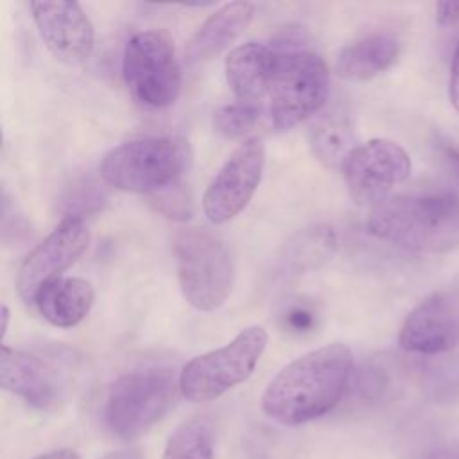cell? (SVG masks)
Segmentation results:
<instances>
[{
    "label": "cell",
    "instance_id": "cell-1",
    "mask_svg": "<svg viewBox=\"0 0 459 459\" xmlns=\"http://www.w3.org/2000/svg\"><path fill=\"white\" fill-rule=\"evenodd\" d=\"M353 377L346 344L316 348L281 368L262 394V411L281 425H301L332 411Z\"/></svg>",
    "mask_w": 459,
    "mask_h": 459
},
{
    "label": "cell",
    "instance_id": "cell-2",
    "mask_svg": "<svg viewBox=\"0 0 459 459\" xmlns=\"http://www.w3.org/2000/svg\"><path fill=\"white\" fill-rule=\"evenodd\" d=\"M368 231L418 253H450L459 247V195L454 192L394 195L377 204Z\"/></svg>",
    "mask_w": 459,
    "mask_h": 459
},
{
    "label": "cell",
    "instance_id": "cell-3",
    "mask_svg": "<svg viewBox=\"0 0 459 459\" xmlns=\"http://www.w3.org/2000/svg\"><path fill=\"white\" fill-rule=\"evenodd\" d=\"M179 377L169 368H149L117 378L104 398L102 423L124 441L149 432L176 403Z\"/></svg>",
    "mask_w": 459,
    "mask_h": 459
},
{
    "label": "cell",
    "instance_id": "cell-4",
    "mask_svg": "<svg viewBox=\"0 0 459 459\" xmlns=\"http://www.w3.org/2000/svg\"><path fill=\"white\" fill-rule=\"evenodd\" d=\"M190 161L192 151L183 138L151 136L111 149L100 163V176L118 190L151 195L179 183Z\"/></svg>",
    "mask_w": 459,
    "mask_h": 459
},
{
    "label": "cell",
    "instance_id": "cell-5",
    "mask_svg": "<svg viewBox=\"0 0 459 459\" xmlns=\"http://www.w3.org/2000/svg\"><path fill=\"white\" fill-rule=\"evenodd\" d=\"M174 251L185 299L203 312L222 307L235 278L233 258L226 244L204 228H186L176 237Z\"/></svg>",
    "mask_w": 459,
    "mask_h": 459
},
{
    "label": "cell",
    "instance_id": "cell-6",
    "mask_svg": "<svg viewBox=\"0 0 459 459\" xmlns=\"http://www.w3.org/2000/svg\"><path fill=\"white\" fill-rule=\"evenodd\" d=\"M330 91L326 63L305 50L276 52L269 84V111L276 129L285 131L317 115Z\"/></svg>",
    "mask_w": 459,
    "mask_h": 459
},
{
    "label": "cell",
    "instance_id": "cell-7",
    "mask_svg": "<svg viewBox=\"0 0 459 459\" xmlns=\"http://www.w3.org/2000/svg\"><path fill=\"white\" fill-rule=\"evenodd\" d=\"M267 346L262 326H247L228 344L194 357L179 373V389L192 402L215 400L255 371Z\"/></svg>",
    "mask_w": 459,
    "mask_h": 459
},
{
    "label": "cell",
    "instance_id": "cell-8",
    "mask_svg": "<svg viewBox=\"0 0 459 459\" xmlns=\"http://www.w3.org/2000/svg\"><path fill=\"white\" fill-rule=\"evenodd\" d=\"M122 74L131 95L147 108L174 104L181 90V66L174 47L154 30L138 32L127 41Z\"/></svg>",
    "mask_w": 459,
    "mask_h": 459
},
{
    "label": "cell",
    "instance_id": "cell-9",
    "mask_svg": "<svg viewBox=\"0 0 459 459\" xmlns=\"http://www.w3.org/2000/svg\"><path fill=\"white\" fill-rule=\"evenodd\" d=\"M342 172L351 199L375 208L411 176V158L400 143L373 138L351 151Z\"/></svg>",
    "mask_w": 459,
    "mask_h": 459
},
{
    "label": "cell",
    "instance_id": "cell-10",
    "mask_svg": "<svg viewBox=\"0 0 459 459\" xmlns=\"http://www.w3.org/2000/svg\"><path fill=\"white\" fill-rule=\"evenodd\" d=\"M265 163L262 138L244 140L219 169L203 195V212L213 224L237 217L255 195Z\"/></svg>",
    "mask_w": 459,
    "mask_h": 459
},
{
    "label": "cell",
    "instance_id": "cell-11",
    "mask_svg": "<svg viewBox=\"0 0 459 459\" xmlns=\"http://www.w3.org/2000/svg\"><path fill=\"white\" fill-rule=\"evenodd\" d=\"M398 342L427 357L450 353L459 344V285H445L423 298L405 317Z\"/></svg>",
    "mask_w": 459,
    "mask_h": 459
},
{
    "label": "cell",
    "instance_id": "cell-12",
    "mask_svg": "<svg viewBox=\"0 0 459 459\" xmlns=\"http://www.w3.org/2000/svg\"><path fill=\"white\" fill-rule=\"evenodd\" d=\"M90 244V230L82 217L66 215L52 233L38 244L18 271V292L25 301L34 299L38 290L77 262Z\"/></svg>",
    "mask_w": 459,
    "mask_h": 459
},
{
    "label": "cell",
    "instance_id": "cell-13",
    "mask_svg": "<svg viewBox=\"0 0 459 459\" xmlns=\"http://www.w3.org/2000/svg\"><path fill=\"white\" fill-rule=\"evenodd\" d=\"M45 47L66 65L84 63L95 41L93 25L77 2L34 0L29 4Z\"/></svg>",
    "mask_w": 459,
    "mask_h": 459
},
{
    "label": "cell",
    "instance_id": "cell-14",
    "mask_svg": "<svg viewBox=\"0 0 459 459\" xmlns=\"http://www.w3.org/2000/svg\"><path fill=\"white\" fill-rule=\"evenodd\" d=\"M0 385L30 407L48 411L61 403L65 387L57 371L36 355L2 346Z\"/></svg>",
    "mask_w": 459,
    "mask_h": 459
},
{
    "label": "cell",
    "instance_id": "cell-15",
    "mask_svg": "<svg viewBox=\"0 0 459 459\" xmlns=\"http://www.w3.org/2000/svg\"><path fill=\"white\" fill-rule=\"evenodd\" d=\"M255 5L251 2H230L212 13L188 39L185 57L188 63H203L224 52L251 23Z\"/></svg>",
    "mask_w": 459,
    "mask_h": 459
},
{
    "label": "cell",
    "instance_id": "cell-16",
    "mask_svg": "<svg viewBox=\"0 0 459 459\" xmlns=\"http://www.w3.org/2000/svg\"><path fill=\"white\" fill-rule=\"evenodd\" d=\"M276 52L262 43H244L235 47L226 61V81L237 100L260 104L262 97L269 93Z\"/></svg>",
    "mask_w": 459,
    "mask_h": 459
},
{
    "label": "cell",
    "instance_id": "cell-17",
    "mask_svg": "<svg viewBox=\"0 0 459 459\" xmlns=\"http://www.w3.org/2000/svg\"><path fill=\"white\" fill-rule=\"evenodd\" d=\"M400 54V41L391 32H371L346 45L337 59L335 72L348 81H369L389 70Z\"/></svg>",
    "mask_w": 459,
    "mask_h": 459
},
{
    "label": "cell",
    "instance_id": "cell-18",
    "mask_svg": "<svg viewBox=\"0 0 459 459\" xmlns=\"http://www.w3.org/2000/svg\"><path fill=\"white\" fill-rule=\"evenodd\" d=\"M95 292L82 278H57L43 285L32 303L38 312L54 326L72 328L90 312Z\"/></svg>",
    "mask_w": 459,
    "mask_h": 459
},
{
    "label": "cell",
    "instance_id": "cell-19",
    "mask_svg": "<svg viewBox=\"0 0 459 459\" xmlns=\"http://www.w3.org/2000/svg\"><path fill=\"white\" fill-rule=\"evenodd\" d=\"M308 142L316 160L332 170H342L355 145L353 122L341 106L319 111L310 126Z\"/></svg>",
    "mask_w": 459,
    "mask_h": 459
},
{
    "label": "cell",
    "instance_id": "cell-20",
    "mask_svg": "<svg viewBox=\"0 0 459 459\" xmlns=\"http://www.w3.org/2000/svg\"><path fill=\"white\" fill-rule=\"evenodd\" d=\"M339 238L332 226L312 224L298 230L283 246L280 264L289 274H305L326 265L337 253Z\"/></svg>",
    "mask_w": 459,
    "mask_h": 459
},
{
    "label": "cell",
    "instance_id": "cell-21",
    "mask_svg": "<svg viewBox=\"0 0 459 459\" xmlns=\"http://www.w3.org/2000/svg\"><path fill=\"white\" fill-rule=\"evenodd\" d=\"M213 425L204 416L183 421L169 436L161 459H213Z\"/></svg>",
    "mask_w": 459,
    "mask_h": 459
},
{
    "label": "cell",
    "instance_id": "cell-22",
    "mask_svg": "<svg viewBox=\"0 0 459 459\" xmlns=\"http://www.w3.org/2000/svg\"><path fill=\"white\" fill-rule=\"evenodd\" d=\"M423 384L429 396L436 402H455L459 398V355L445 353V357L427 364L423 369Z\"/></svg>",
    "mask_w": 459,
    "mask_h": 459
},
{
    "label": "cell",
    "instance_id": "cell-23",
    "mask_svg": "<svg viewBox=\"0 0 459 459\" xmlns=\"http://www.w3.org/2000/svg\"><path fill=\"white\" fill-rule=\"evenodd\" d=\"M262 104L235 100L213 113V127L224 138H240L258 122Z\"/></svg>",
    "mask_w": 459,
    "mask_h": 459
},
{
    "label": "cell",
    "instance_id": "cell-24",
    "mask_svg": "<svg viewBox=\"0 0 459 459\" xmlns=\"http://www.w3.org/2000/svg\"><path fill=\"white\" fill-rule=\"evenodd\" d=\"M149 199L156 212L163 213L169 219L185 221L192 215V199L179 183H174L160 192L151 194Z\"/></svg>",
    "mask_w": 459,
    "mask_h": 459
},
{
    "label": "cell",
    "instance_id": "cell-25",
    "mask_svg": "<svg viewBox=\"0 0 459 459\" xmlns=\"http://www.w3.org/2000/svg\"><path fill=\"white\" fill-rule=\"evenodd\" d=\"M283 328L292 333H307L317 323V312L308 303H292L281 314Z\"/></svg>",
    "mask_w": 459,
    "mask_h": 459
},
{
    "label": "cell",
    "instance_id": "cell-26",
    "mask_svg": "<svg viewBox=\"0 0 459 459\" xmlns=\"http://www.w3.org/2000/svg\"><path fill=\"white\" fill-rule=\"evenodd\" d=\"M436 22L439 27H450L459 22V0L436 4Z\"/></svg>",
    "mask_w": 459,
    "mask_h": 459
},
{
    "label": "cell",
    "instance_id": "cell-27",
    "mask_svg": "<svg viewBox=\"0 0 459 459\" xmlns=\"http://www.w3.org/2000/svg\"><path fill=\"white\" fill-rule=\"evenodd\" d=\"M437 149L448 170L459 179V147L450 140H437Z\"/></svg>",
    "mask_w": 459,
    "mask_h": 459
},
{
    "label": "cell",
    "instance_id": "cell-28",
    "mask_svg": "<svg viewBox=\"0 0 459 459\" xmlns=\"http://www.w3.org/2000/svg\"><path fill=\"white\" fill-rule=\"evenodd\" d=\"M448 97L454 109L459 113V43L454 52L452 68H450V81H448Z\"/></svg>",
    "mask_w": 459,
    "mask_h": 459
},
{
    "label": "cell",
    "instance_id": "cell-29",
    "mask_svg": "<svg viewBox=\"0 0 459 459\" xmlns=\"http://www.w3.org/2000/svg\"><path fill=\"white\" fill-rule=\"evenodd\" d=\"M32 459H81L79 454L72 448H59V450H52V452H47V454H41V455H36Z\"/></svg>",
    "mask_w": 459,
    "mask_h": 459
},
{
    "label": "cell",
    "instance_id": "cell-30",
    "mask_svg": "<svg viewBox=\"0 0 459 459\" xmlns=\"http://www.w3.org/2000/svg\"><path fill=\"white\" fill-rule=\"evenodd\" d=\"M100 459H142V455L136 450H117L102 455Z\"/></svg>",
    "mask_w": 459,
    "mask_h": 459
},
{
    "label": "cell",
    "instance_id": "cell-31",
    "mask_svg": "<svg viewBox=\"0 0 459 459\" xmlns=\"http://www.w3.org/2000/svg\"><path fill=\"white\" fill-rule=\"evenodd\" d=\"M430 459H459V448L452 446V448H445L436 452Z\"/></svg>",
    "mask_w": 459,
    "mask_h": 459
},
{
    "label": "cell",
    "instance_id": "cell-32",
    "mask_svg": "<svg viewBox=\"0 0 459 459\" xmlns=\"http://www.w3.org/2000/svg\"><path fill=\"white\" fill-rule=\"evenodd\" d=\"M0 317H2V326H0V330H2V335H5V333H7V328H9V308H7V305H2V314H0Z\"/></svg>",
    "mask_w": 459,
    "mask_h": 459
}]
</instances>
